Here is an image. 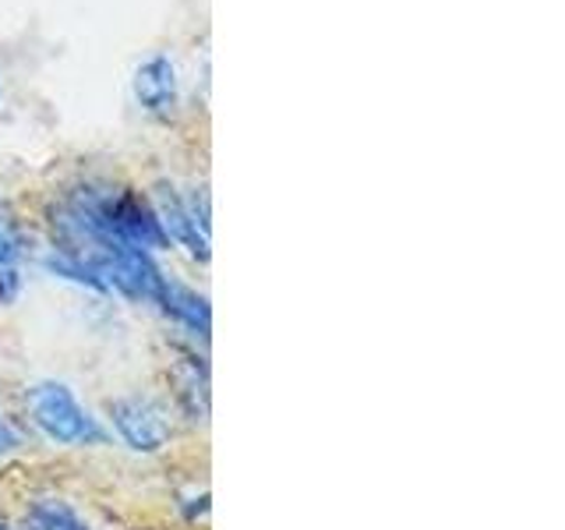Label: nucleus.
Segmentation results:
<instances>
[{
    "instance_id": "1",
    "label": "nucleus",
    "mask_w": 565,
    "mask_h": 530,
    "mask_svg": "<svg viewBox=\"0 0 565 530\" xmlns=\"http://www.w3.org/2000/svg\"><path fill=\"white\" fill-rule=\"evenodd\" d=\"M25 411L32 428L53 446L99 449L110 446V428L88 411L78 393L61 379H40L25 389Z\"/></svg>"
},
{
    "instance_id": "2",
    "label": "nucleus",
    "mask_w": 565,
    "mask_h": 530,
    "mask_svg": "<svg viewBox=\"0 0 565 530\" xmlns=\"http://www.w3.org/2000/svg\"><path fill=\"white\" fill-rule=\"evenodd\" d=\"M106 421L110 432L128 446L131 453L152 456L163 453L173 438V417L163 400L149 393H124L106 403Z\"/></svg>"
},
{
    "instance_id": "3",
    "label": "nucleus",
    "mask_w": 565,
    "mask_h": 530,
    "mask_svg": "<svg viewBox=\"0 0 565 530\" xmlns=\"http://www.w3.org/2000/svg\"><path fill=\"white\" fill-rule=\"evenodd\" d=\"M152 209L159 223H163L167 237L177 241L194 262H209V194L205 188H191L188 194L173 184H156Z\"/></svg>"
},
{
    "instance_id": "4",
    "label": "nucleus",
    "mask_w": 565,
    "mask_h": 530,
    "mask_svg": "<svg viewBox=\"0 0 565 530\" xmlns=\"http://www.w3.org/2000/svg\"><path fill=\"white\" fill-rule=\"evenodd\" d=\"M131 88L141 110L159 120H170L181 106V85H177V67L170 57H149L146 64H138Z\"/></svg>"
},
{
    "instance_id": "5",
    "label": "nucleus",
    "mask_w": 565,
    "mask_h": 530,
    "mask_svg": "<svg viewBox=\"0 0 565 530\" xmlns=\"http://www.w3.org/2000/svg\"><path fill=\"white\" fill-rule=\"evenodd\" d=\"M156 308L163 311L170 322L181 326L194 343H209V332H212V308H209V297L191 290L188 283L181 279H163V287H159V297H156Z\"/></svg>"
},
{
    "instance_id": "6",
    "label": "nucleus",
    "mask_w": 565,
    "mask_h": 530,
    "mask_svg": "<svg viewBox=\"0 0 565 530\" xmlns=\"http://www.w3.org/2000/svg\"><path fill=\"white\" fill-rule=\"evenodd\" d=\"M177 406L184 411L188 421L209 417V364L199 347H184L181 361H177Z\"/></svg>"
},
{
    "instance_id": "7",
    "label": "nucleus",
    "mask_w": 565,
    "mask_h": 530,
    "mask_svg": "<svg viewBox=\"0 0 565 530\" xmlns=\"http://www.w3.org/2000/svg\"><path fill=\"white\" fill-rule=\"evenodd\" d=\"M14 530H93V527H88V520L67 499L46 495V499H32L25 506Z\"/></svg>"
},
{
    "instance_id": "8",
    "label": "nucleus",
    "mask_w": 565,
    "mask_h": 530,
    "mask_svg": "<svg viewBox=\"0 0 565 530\" xmlns=\"http://www.w3.org/2000/svg\"><path fill=\"white\" fill-rule=\"evenodd\" d=\"M29 255V234L11 202L0 199V269H18Z\"/></svg>"
},
{
    "instance_id": "9",
    "label": "nucleus",
    "mask_w": 565,
    "mask_h": 530,
    "mask_svg": "<svg viewBox=\"0 0 565 530\" xmlns=\"http://www.w3.org/2000/svg\"><path fill=\"white\" fill-rule=\"evenodd\" d=\"M18 446H22V432H18V424L4 411V403H0V456L14 453Z\"/></svg>"
},
{
    "instance_id": "10",
    "label": "nucleus",
    "mask_w": 565,
    "mask_h": 530,
    "mask_svg": "<svg viewBox=\"0 0 565 530\" xmlns=\"http://www.w3.org/2000/svg\"><path fill=\"white\" fill-rule=\"evenodd\" d=\"M22 287H25V279L18 269H0V305H14L18 297H22Z\"/></svg>"
},
{
    "instance_id": "11",
    "label": "nucleus",
    "mask_w": 565,
    "mask_h": 530,
    "mask_svg": "<svg viewBox=\"0 0 565 530\" xmlns=\"http://www.w3.org/2000/svg\"><path fill=\"white\" fill-rule=\"evenodd\" d=\"M181 509H184V517L191 520V523H199L202 517H209V491L202 488V491H191L188 499L181 502Z\"/></svg>"
},
{
    "instance_id": "12",
    "label": "nucleus",
    "mask_w": 565,
    "mask_h": 530,
    "mask_svg": "<svg viewBox=\"0 0 565 530\" xmlns=\"http://www.w3.org/2000/svg\"><path fill=\"white\" fill-rule=\"evenodd\" d=\"M0 530H14V527H11L8 520H0Z\"/></svg>"
}]
</instances>
